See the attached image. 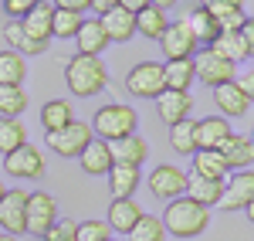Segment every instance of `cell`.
Returning <instances> with one entry per match:
<instances>
[{"mask_svg": "<svg viewBox=\"0 0 254 241\" xmlns=\"http://www.w3.org/2000/svg\"><path fill=\"white\" fill-rule=\"evenodd\" d=\"M129 241H166L163 221H159L156 214H142L136 221V228L129 231Z\"/></svg>", "mask_w": 254, "mask_h": 241, "instance_id": "cell-36", "label": "cell"}, {"mask_svg": "<svg viewBox=\"0 0 254 241\" xmlns=\"http://www.w3.org/2000/svg\"><path fill=\"white\" fill-rule=\"evenodd\" d=\"M92 143V129H88V122H71V126H64L58 133H48V146H51V153H58L64 160H78V153Z\"/></svg>", "mask_w": 254, "mask_h": 241, "instance_id": "cell-10", "label": "cell"}, {"mask_svg": "<svg viewBox=\"0 0 254 241\" xmlns=\"http://www.w3.org/2000/svg\"><path fill=\"white\" fill-rule=\"evenodd\" d=\"M105 241H122V238H105Z\"/></svg>", "mask_w": 254, "mask_h": 241, "instance_id": "cell-50", "label": "cell"}, {"mask_svg": "<svg viewBox=\"0 0 254 241\" xmlns=\"http://www.w3.org/2000/svg\"><path fill=\"white\" fill-rule=\"evenodd\" d=\"M64 81H68L71 95L92 99V95H98V92L109 85L105 61L92 58V55H75V58H68V65H64Z\"/></svg>", "mask_w": 254, "mask_h": 241, "instance_id": "cell-2", "label": "cell"}, {"mask_svg": "<svg viewBox=\"0 0 254 241\" xmlns=\"http://www.w3.org/2000/svg\"><path fill=\"white\" fill-rule=\"evenodd\" d=\"M34 3H38V0H3V14H7L10 20H20Z\"/></svg>", "mask_w": 254, "mask_h": 241, "instance_id": "cell-42", "label": "cell"}, {"mask_svg": "<svg viewBox=\"0 0 254 241\" xmlns=\"http://www.w3.org/2000/svg\"><path fill=\"white\" fill-rule=\"evenodd\" d=\"M3 41L10 44V51H17L20 58H27V55H44V51H48L44 41H34V38H27V34L20 31V20H7V24H3Z\"/></svg>", "mask_w": 254, "mask_h": 241, "instance_id": "cell-27", "label": "cell"}, {"mask_svg": "<svg viewBox=\"0 0 254 241\" xmlns=\"http://www.w3.org/2000/svg\"><path fill=\"white\" fill-rule=\"evenodd\" d=\"M27 65L17 51H0V85H24Z\"/></svg>", "mask_w": 254, "mask_h": 241, "instance_id": "cell-34", "label": "cell"}, {"mask_svg": "<svg viewBox=\"0 0 254 241\" xmlns=\"http://www.w3.org/2000/svg\"><path fill=\"white\" fill-rule=\"evenodd\" d=\"M231 136V122L224 116L196 119V150H220V143Z\"/></svg>", "mask_w": 254, "mask_h": 241, "instance_id": "cell-21", "label": "cell"}, {"mask_svg": "<svg viewBox=\"0 0 254 241\" xmlns=\"http://www.w3.org/2000/svg\"><path fill=\"white\" fill-rule=\"evenodd\" d=\"M139 126V116L132 105H122V102H112V105H102L95 112V119H92V136L102 143H116L122 136H132Z\"/></svg>", "mask_w": 254, "mask_h": 241, "instance_id": "cell-3", "label": "cell"}, {"mask_svg": "<svg viewBox=\"0 0 254 241\" xmlns=\"http://www.w3.org/2000/svg\"><path fill=\"white\" fill-rule=\"evenodd\" d=\"M214 102H217V109H220L224 119H237V116H248V112H251V95H244L234 81L217 85L214 88Z\"/></svg>", "mask_w": 254, "mask_h": 241, "instance_id": "cell-16", "label": "cell"}, {"mask_svg": "<svg viewBox=\"0 0 254 241\" xmlns=\"http://www.w3.org/2000/svg\"><path fill=\"white\" fill-rule=\"evenodd\" d=\"M0 241H17L14 235H7V231H0Z\"/></svg>", "mask_w": 254, "mask_h": 241, "instance_id": "cell-48", "label": "cell"}, {"mask_svg": "<svg viewBox=\"0 0 254 241\" xmlns=\"http://www.w3.org/2000/svg\"><path fill=\"white\" fill-rule=\"evenodd\" d=\"M149 7H159V10L166 14L170 7H176V0H149Z\"/></svg>", "mask_w": 254, "mask_h": 241, "instance_id": "cell-47", "label": "cell"}, {"mask_svg": "<svg viewBox=\"0 0 254 241\" xmlns=\"http://www.w3.org/2000/svg\"><path fill=\"white\" fill-rule=\"evenodd\" d=\"M159 44H163V55H166V61H173V58H193L196 48H200V44L193 41V34H190V24H187V17H183V20H173V24L163 31Z\"/></svg>", "mask_w": 254, "mask_h": 241, "instance_id": "cell-12", "label": "cell"}, {"mask_svg": "<svg viewBox=\"0 0 254 241\" xmlns=\"http://www.w3.org/2000/svg\"><path fill=\"white\" fill-rule=\"evenodd\" d=\"M187 24H190V34H193V41H196V44H207V48H210V41L220 34V27H217L214 14H207L203 7H196L193 14L187 17Z\"/></svg>", "mask_w": 254, "mask_h": 241, "instance_id": "cell-33", "label": "cell"}, {"mask_svg": "<svg viewBox=\"0 0 254 241\" xmlns=\"http://www.w3.org/2000/svg\"><path fill=\"white\" fill-rule=\"evenodd\" d=\"M251 204H254V173L251 170L227 173L224 194H220L217 207H220V211H251Z\"/></svg>", "mask_w": 254, "mask_h": 241, "instance_id": "cell-7", "label": "cell"}, {"mask_svg": "<svg viewBox=\"0 0 254 241\" xmlns=\"http://www.w3.org/2000/svg\"><path fill=\"white\" fill-rule=\"evenodd\" d=\"M190 173L193 177H203V180H227V163L220 160L217 150H196Z\"/></svg>", "mask_w": 254, "mask_h": 241, "instance_id": "cell-28", "label": "cell"}, {"mask_svg": "<svg viewBox=\"0 0 254 241\" xmlns=\"http://www.w3.org/2000/svg\"><path fill=\"white\" fill-rule=\"evenodd\" d=\"M3 170H7V177H14V180H41V177H44V153H41L38 146L24 143L20 150H14V153L3 157Z\"/></svg>", "mask_w": 254, "mask_h": 241, "instance_id": "cell-8", "label": "cell"}, {"mask_svg": "<svg viewBox=\"0 0 254 241\" xmlns=\"http://www.w3.org/2000/svg\"><path fill=\"white\" fill-rule=\"evenodd\" d=\"M119 7H122V10H129V14L136 17L139 10H146V7H149V0H119Z\"/></svg>", "mask_w": 254, "mask_h": 241, "instance_id": "cell-46", "label": "cell"}, {"mask_svg": "<svg viewBox=\"0 0 254 241\" xmlns=\"http://www.w3.org/2000/svg\"><path fill=\"white\" fill-rule=\"evenodd\" d=\"M200 7L207 14H227V10H244V0H200Z\"/></svg>", "mask_w": 254, "mask_h": 241, "instance_id": "cell-41", "label": "cell"}, {"mask_svg": "<svg viewBox=\"0 0 254 241\" xmlns=\"http://www.w3.org/2000/svg\"><path fill=\"white\" fill-rule=\"evenodd\" d=\"M149 190H153L156 201H176L187 190V173L180 166H173V163H159L149 173Z\"/></svg>", "mask_w": 254, "mask_h": 241, "instance_id": "cell-11", "label": "cell"}, {"mask_svg": "<svg viewBox=\"0 0 254 241\" xmlns=\"http://www.w3.org/2000/svg\"><path fill=\"white\" fill-rule=\"evenodd\" d=\"M170 146L180 157H193L196 153V119H183L170 126Z\"/></svg>", "mask_w": 254, "mask_h": 241, "instance_id": "cell-32", "label": "cell"}, {"mask_svg": "<svg viewBox=\"0 0 254 241\" xmlns=\"http://www.w3.org/2000/svg\"><path fill=\"white\" fill-rule=\"evenodd\" d=\"M75 41H78V55H92V58H98V55L109 48V38H105V31H102V20H98V17H92V20L81 17Z\"/></svg>", "mask_w": 254, "mask_h": 241, "instance_id": "cell-22", "label": "cell"}, {"mask_svg": "<svg viewBox=\"0 0 254 241\" xmlns=\"http://www.w3.org/2000/svg\"><path fill=\"white\" fill-rule=\"evenodd\" d=\"M78 24H81V14H71V10H55L51 14V38H75L78 34Z\"/></svg>", "mask_w": 254, "mask_h": 241, "instance_id": "cell-37", "label": "cell"}, {"mask_svg": "<svg viewBox=\"0 0 254 241\" xmlns=\"http://www.w3.org/2000/svg\"><path fill=\"white\" fill-rule=\"evenodd\" d=\"M105 238H112L105 221H81L75 231V241H105Z\"/></svg>", "mask_w": 254, "mask_h": 241, "instance_id": "cell-38", "label": "cell"}, {"mask_svg": "<svg viewBox=\"0 0 254 241\" xmlns=\"http://www.w3.org/2000/svg\"><path fill=\"white\" fill-rule=\"evenodd\" d=\"M126 88L136 99H156L159 92H166L163 65L159 61H139V65H132V72L126 75Z\"/></svg>", "mask_w": 254, "mask_h": 241, "instance_id": "cell-6", "label": "cell"}, {"mask_svg": "<svg viewBox=\"0 0 254 241\" xmlns=\"http://www.w3.org/2000/svg\"><path fill=\"white\" fill-rule=\"evenodd\" d=\"M234 85L241 88V92H244V95H251V92H254V75H251V72H244V75H234Z\"/></svg>", "mask_w": 254, "mask_h": 241, "instance_id": "cell-45", "label": "cell"}, {"mask_svg": "<svg viewBox=\"0 0 254 241\" xmlns=\"http://www.w3.org/2000/svg\"><path fill=\"white\" fill-rule=\"evenodd\" d=\"M98 20H102V31H105L109 44H112V41H129L132 34H136V17H132L129 10H122V7L102 14Z\"/></svg>", "mask_w": 254, "mask_h": 241, "instance_id": "cell-25", "label": "cell"}, {"mask_svg": "<svg viewBox=\"0 0 254 241\" xmlns=\"http://www.w3.org/2000/svg\"><path fill=\"white\" fill-rule=\"evenodd\" d=\"M109 153H112V163L142 166V163H146V157H149V143L142 140L139 133H132V136H122V140L109 143Z\"/></svg>", "mask_w": 254, "mask_h": 241, "instance_id": "cell-19", "label": "cell"}, {"mask_svg": "<svg viewBox=\"0 0 254 241\" xmlns=\"http://www.w3.org/2000/svg\"><path fill=\"white\" fill-rule=\"evenodd\" d=\"M51 7H55V10H71V14H85V10H88V0H55Z\"/></svg>", "mask_w": 254, "mask_h": 241, "instance_id": "cell-43", "label": "cell"}, {"mask_svg": "<svg viewBox=\"0 0 254 241\" xmlns=\"http://www.w3.org/2000/svg\"><path fill=\"white\" fill-rule=\"evenodd\" d=\"M105 177H109V187H112V197H132L136 187L142 183L139 166H126V163H112V170Z\"/></svg>", "mask_w": 254, "mask_h": 241, "instance_id": "cell-26", "label": "cell"}, {"mask_svg": "<svg viewBox=\"0 0 254 241\" xmlns=\"http://www.w3.org/2000/svg\"><path fill=\"white\" fill-rule=\"evenodd\" d=\"M27 109L24 85H0V119H20Z\"/></svg>", "mask_w": 254, "mask_h": 241, "instance_id": "cell-30", "label": "cell"}, {"mask_svg": "<svg viewBox=\"0 0 254 241\" xmlns=\"http://www.w3.org/2000/svg\"><path fill=\"white\" fill-rule=\"evenodd\" d=\"M88 7H92V10H95L98 17H102V14L116 10V7H119V0H88Z\"/></svg>", "mask_w": 254, "mask_h": 241, "instance_id": "cell-44", "label": "cell"}, {"mask_svg": "<svg viewBox=\"0 0 254 241\" xmlns=\"http://www.w3.org/2000/svg\"><path fill=\"white\" fill-rule=\"evenodd\" d=\"M210 51L220 55L224 61H231V65L248 61L254 55V24L248 20L241 31H224V34H217V38L210 41Z\"/></svg>", "mask_w": 254, "mask_h": 241, "instance_id": "cell-4", "label": "cell"}, {"mask_svg": "<svg viewBox=\"0 0 254 241\" xmlns=\"http://www.w3.org/2000/svg\"><path fill=\"white\" fill-rule=\"evenodd\" d=\"M75 122V112H71V102L64 99H51L41 105V126L48 129V133H58L64 126H71Z\"/></svg>", "mask_w": 254, "mask_h": 241, "instance_id": "cell-29", "label": "cell"}, {"mask_svg": "<svg viewBox=\"0 0 254 241\" xmlns=\"http://www.w3.org/2000/svg\"><path fill=\"white\" fill-rule=\"evenodd\" d=\"M51 14H55V7L48 3V0H38L24 17H20V31L27 34V38H34V41H51Z\"/></svg>", "mask_w": 254, "mask_h": 241, "instance_id": "cell-18", "label": "cell"}, {"mask_svg": "<svg viewBox=\"0 0 254 241\" xmlns=\"http://www.w3.org/2000/svg\"><path fill=\"white\" fill-rule=\"evenodd\" d=\"M78 163L81 170L88 173V177H105L109 170H112V153H109V143H102L92 136V143L85 146L78 153Z\"/></svg>", "mask_w": 254, "mask_h": 241, "instance_id": "cell-20", "label": "cell"}, {"mask_svg": "<svg viewBox=\"0 0 254 241\" xmlns=\"http://www.w3.org/2000/svg\"><path fill=\"white\" fill-rule=\"evenodd\" d=\"M234 75H237V65L224 61L220 55H214L210 48H203V51H196V55H193V79L203 81L207 88L227 85V81H234Z\"/></svg>", "mask_w": 254, "mask_h": 241, "instance_id": "cell-5", "label": "cell"}, {"mask_svg": "<svg viewBox=\"0 0 254 241\" xmlns=\"http://www.w3.org/2000/svg\"><path fill=\"white\" fill-rule=\"evenodd\" d=\"M3 194H7V187H3V183H0V201H3Z\"/></svg>", "mask_w": 254, "mask_h": 241, "instance_id": "cell-49", "label": "cell"}, {"mask_svg": "<svg viewBox=\"0 0 254 241\" xmlns=\"http://www.w3.org/2000/svg\"><path fill=\"white\" fill-rule=\"evenodd\" d=\"M214 20H217V27H220V34H224V31H241L251 17L244 10H227V14H217Z\"/></svg>", "mask_w": 254, "mask_h": 241, "instance_id": "cell-40", "label": "cell"}, {"mask_svg": "<svg viewBox=\"0 0 254 241\" xmlns=\"http://www.w3.org/2000/svg\"><path fill=\"white\" fill-rule=\"evenodd\" d=\"M142 214H146V211H142L132 197H116V201L109 204V221L105 224H109V231H116V235H129Z\"/></svg>", "mask_w": 254, "mask_h": 241, "instance_id": "cell-17", "label": "cell"}, {"mask_svg": "<svg viewBox=\"0 0 254 241\" xmlns=\"http://www.w3.org/2000/svg\"><path fill=\"white\" fill-rule=\"evenodd\" d=\"M220 194H224V180H203V177H187V190H183V197H190L193 204H200V207H217V201H220Z\"/></svg>", "mask_w": 254, "mask_h": 241, "instance_id": "cell-23", "label": "cell"}, {"mask_svg": "<svg viewBox=\"0 0 254 241\" xmlns=\"http://www.w3.org/2000/svg\"><path fill=\"white\" fill-rule=\"evenodd\" d=\"M0 231L7 235H24L27 231V194L24 190H7L0 201Z\"/></svg>", "mask_w": 254, "mask_h": 241, "instance_id": "cell-13", "label": "cell"}, {"mask_svg": "<svg viewBox=\"0 0 254 241\" xmlns=\"http://www.w3.org/2000/svg\"><path fill=\"white\" fill-rule=\"evenodd\" d=\"M166 27H170V20H166V14H163L159 7H146V10L136 14V34H142V38L159 41Z\"/></svg>", "mask_w": 254, "mask_h": 241, "instance_id": "cell-31", "label": "cell"}, {"mask_svg": "<svg viewBox=\"0 0 254 241\" xmlns=\"http://www.w3.org/2000/svg\"><path fill=\"white\" fill-rule=\"evenodd\" d=\"M27 143V129L20 119H0V153H14Z\"/></svg>", "mask_w": 254, "mask_h": 241, "instance_id": "cell-35", "label": "cell"}, {"mask_svg": "<svg viewBox=\"0 0 254 241\" xmlns=\"http://www.w3.org/2000/svg\"><path fill=\"white\" fill-rule=\"evenodd\" d=\"M190 109H193L190 92H159L156 95V112L166 126H176V122L190 119Z\"/></svg>", "mask_w": 254, "mask_h": 241, "instance_id": "cell-15", "label": "cell"}, {"mask_svg": "<svg viewBox=\"0 0 254 241\" xmlns=\"http://www.w3.org/2000/svg\"><path fill=\"white\" fill-rule=\"evenodd\" d=\"M75 231H78V224H75V221L58 218V221L51 224V231H48L41 241H75Z\"/></svg>", "mask_w": 254, "mask_h": 241, "instance_id": "cell-39", "label": "cell"}, {"mask_svg": "<svg viewBox=\"0 0 254 241\" xmlns=\"http://www.w3.org/2000/svg\"><path fill=\"white\" fill-rule=\"evenodd\" d=\"M163 81H166V92H190L193 85V58H173L163 65Z\"/></svg>", "mask_w": 254, "mask_h": 241, "instance_id": "cell-24", "label": "cell"}, {"mask_svg": "<svg viewBox=\"0 0 254 241\" xmlns=\"http://www.w3.org/2000/svg\"><path fill=\"white\" fill-rule=\"evenodd\" d=\"M220 160L227 163V173H237V170H251L254 163V143L248 140V136H237V133H231L227 140L220 143Z\"/></svg>", "mask_w": 254, "mask_h": 241, "instance_id": "cell-14", "label": "cell"}, {"mask_svg": "<svg viewBox=\"0 0 254 241\" xmlns=\"http://www.w3.org/2000/svg\"><path fill=\"white\" fill-rule=\"evenodd\" d=\"M159 221H163V231H166V235L187 241V238H196V235L207 231L210 211L200 207V204H193L190 197H176V201H166V211H163Z\"/></svg>", "mask_w": 254, "mask_h": 241, "instance_id": "cell-1", "label": "cell"}, {"mask_svg": "<svg viewBox=\"0 0 254 241\" xmlns=\"http://www.w3.org/2000/svg\"><path fill=\"white\" fill-rule=\"evenodd\" d=\"M55 221H58V201L51 194H44V190L27 194V235L44 238Z\"/></svg>", "mask_w": 254, "mask_h": 241, "instance_id": "cell-9", "label": "cell"}]
</instances>
